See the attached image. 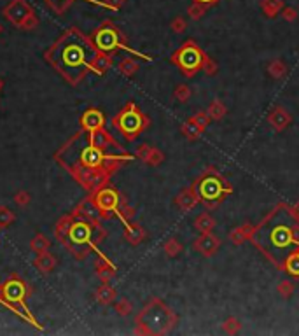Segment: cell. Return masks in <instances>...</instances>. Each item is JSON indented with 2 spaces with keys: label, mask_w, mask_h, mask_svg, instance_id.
<instances>
[{
  "label": "cell",
  "mask_w": 299,
  "mask_h": 336,
  "mask_svg": "<svg viewBox=\"0 0 299 336\" xmlns=\"http://www.w3.org/2000/svg\"><path fill=\"white\" fill-rule=\"evenodd\" d=\"M119 70L123 72V74H126V76H131L133 72L137 70V63L133 62L131 58H125V60H123V62H121Z\"/></svg>",
  "instance_id": "cell-18"
},
{
  "label": "cell",
  "mask_w": 299,
  "mask_h": 336,
  "mask_svg": "<svg viewBox=\"0 0 299 336\" xmlns=\"http://www.w3.org/2000/svg\"><path fill=\"white\" fill-rule=\"evenodd\" d=\"M277 263H283L299 247V228L289 210H278L256 233L254 240Z\"/></svg>",
  "instance_id": "cell-2"
},
{
  "label": "cell",
  "mask_w": 299,
  "mask_h": 336,
  "mask_svg": "<svg viewBox=\"0 0 299 336\" xmlns=\"http://www.w3.org/2000/svg\"><path fill=\"white\" fill-rule=\"evenodd\" d=\"M114 298H116V291L108 286V284H104V286L96 291V299L102 305H108L110 301H114Z\"/></svg>",
  "instance_id": "cell-14"
},
{
  "label": "cell",
  "mask_w": 299,
  "mask_h": 336,
  "mask_svg": "<svg viewBox=\"0 0 299 336\" xmlns=\"http://www.w3.org/2000/svg\"><path fill=\"white\" fill-rule=\"evenodd\" d=\"M56 14H63L66 9L74 4V0H44Z\"/></svg>",
  "instance_id": "cell-15"
},
{
  "label": "cell",
  "mask_w": 299,
  "mask_h": 336,
  "mask_svg": "<svg viewBox=\"0 0 299 336\" xmlns=\"http://www.w3.org/2000/svg\"><path fill=\"white\" fill-rule=\"evenodd\" d=\"M0 301H2V296H0Z\"/></svg>",
  "instance_id": "cell-30"
},
{
  "label": "cell",
  "mask_w": 299,
  "mask_h": 336,
  "mask_svg": "<svg viewBox=\"0 0 299 336\" xmlns=\"http://www.w3.org/2000/svg\"><path fill=\"white\" fill-rule=\"evenodd\" d=\"M28 293H30V289L26 287L25 282L20 280L18 277H13V278H9L4 286L0 287V296H2V301L0 303H4L9 310H13L14 314H18L23 320L33 324L35 328H39L37 320L30 315L28 308H26V305H25V298L28 296Z\"/></svg>",
  "instance_id": "cell-3"
},
{
  "label": "cell",
  "mask_w": 299,
  "mask_h": 336,
  "mask_svg": "<svg viewBox=\"0 0 299 336\" xmlns=\"http://www.w3.org/2000/svg\"><path fill=\"white\" fill-rule=\"evenodd\" d=\"M189 13H191L192 18H199V16H201V13H203V7H201V4H198V2H196V4L191 7V11H189Z\"/></svg>",
  "instance_id": "cell-22"
},
{
  "label": "cell",
  "mask_w": 299,
  "mask_h": 336,
  "mask_svg": "<svg viewBox=\"0 0 299 336\" xmlns=\"http://www.w3.org/2000/svg\"><path fill=\"white\" fill-rule=\"evenodd\" d=\"M123 4H125V0H105V5L110 9H119Z\"/></svg>",
  "instance_id": "cell-23"
},
{
  "label": "cell",
  "mask_w": 299,
  "mask_h": 336,
  "mask_svg": "<svg viewBox=\"0 0 299 336\" xmlns=\"http://www.w3.org/2000/svg\"><path fill=\"white\" fill-rule=\"evenodd\" d=\"M177 62L182 65L184 68H196L201 63V55H199V51L196 49L194 46H184L182 49L177 53Z\"/></svg>",
  "instance_id": "cell-9"
},
{
  "label": "cell",
  "mask_w": 299,
  "mask_h": 336,
  "mask_svg": "<svg viewBox=\"0 0 299 336\" xmlns=\"http://www.w3.org/2000/svg\"><path fill=\"white\" fill-rule=\"evenodd\" d=\"M110 65H112V58L108 56V53H98V55L93 58L91 65H89V70L102 76V74H105V72L110 68Z\"/></svg>",
  "instance_id": "cell-12"
},
{
  "label": "cell",
  "mask_w": 299,
  "mask_h": 336,
  "mask_svg": "<svg viewBox=\"0 0 299 336\" xmlns=\"http://www.w3.org/2000/svg\"><path fill=\"white\" fill-rule=\"evenodd\" d=\"M30 247L35 254H42V252H47L51 247V242L47 240L46 235H35L33 240L30 242Z\"/></svg>",
  "instance_id": "cell-13"
},
{
  "label": "cell",
  "mask_w": 299,
  "mask_h": 336,
  "mask_svg": "<svg viewBox=\"0 0 299 336\" xmlns=\"http://www.w3.org/2000/svg\"><path fill=\"white\" fill-rule=\"evenodd\" d=\"M93 233H95V223L77 219V215H75V219L70 224V230H68L62 244L74 254L75 259H83L87 256V251L91 247Z\"/></svg>",
  "instance_id": "cell-4"
},
{
  "label": "cell",
  "mask_w": 299,
  "mask_h": 336,
  "mask_svg": "<svg viewBox=\"0 0 299 336\" xmlns=\"http://www.w3.org/2000/svg\"><path fill=\"white\" fill-rule=\"evenodd\" d=\"M33 265L37 266L39 272L49 273L56 268L58 261H56V257H54L53 254H49V251H47V252H42V254H37V257L33 261Z\"/></svg>",
  "instance_id": "cell-11"
},
{
  "label": "cell",
  "mask_w": 299,
  "mask_h": 336,
  "mask_svg": "<svg viewBox=\"0 0 299 336\" xmlns=\"http://www.w3.org/2000/svg\"><path fill=\"white\" fill-rule=\"evenodd\" d=\"M285 268L291 273L299 275V254H292V256L285 261Z\"/></svg>",
  "instance_id": "cell-19"
},
{
  "label": "cell",
  "mask_w": 299,
  "mask_h": 336,
  "mask_svg": "<svg viewBox=\"0 0 299 336\" xmlns=\"http://www.w3.org/2000/svg\"><path fill=\"white\" fill-rule=\"evenodd\" d=\"M117 312H119L121 315H126L129 312V305L126 301H121V303H117Z\"/></svg>",
  "instance_id": "cell-24"
},
{
  "label": "cell",
  "mask_w": 299,
  "mask_h": 336,
  "mask_svg": "<svg viewBox=\"0 0 299 336\" xmlns=\"http://www.w3.org/2000/svg\"><path fill=\"white\" fill-rule=\"evenodd\" d=\"M14 203L20 207H26L30 203V193H26V191H18V193L14 194Z\"/></svg>",
  "instance_id": "cell-20"
},
{
  "label": "cell",
  "mask_w": 299,
  "mask_h": 336,
  "mask_svg": "<svg viewBox=\"0 0 299 336\" xmlns=\"http://www.w3.org/2000/svg\"><path fill=\"white\" fill-rule=\"evenodd\" d=\"M33 14H35V11H33V7L26 2V0H11V2L2 9V16H4L11 25L16 26V28H21V26L26 23V20H30Z\"/></svg>",
  "instance_id": "cell-7"
},
{
  "label": "cell",
  "mask_w": 299,
  "mask_h": 336,
  "mask_svg": "<svg viewBox=\"0 0 299 336\" xmlns=\"http://www.w3.org/2000/svg\"><path fill=\"white\" fill-rule=\"evenodd\" d=\"M100 51L96 49L91 39H87L75 26H72L63 35H60L58 41L51 44L49 49L44 53V58L72 86H75L86 76L93 58Z\"/></svg>",
  "instance_id": "cell-1"
},
{
  "label": "cell",
  "mask_w": 299,
  "mask_h": 336,
  "mask_svg": "<svg viewBox=\"0 0 299 336\" xmlns=\"http://www.w3.org/2000/svg\"><path fill=\"white\" fill-rule=\"evenodd\" d=\"M283 18H287V20H294L296 11L294 9H285V11H283Z\"/></svg>",
  "instance_id": "cell-26"
},
{
  "label": "cell",
  "mask_w": 299,
  "mask_h": 336,
  "mask_svg": "<svg viewBox=\"0 0 299 336\" xmlns=\"http://www.w3.org/2000/svg\"><path fill=\"white\" fill-rule=\"evenodd\" d=\"M2 86H4V83H2V79H0V89H2Z\"/></svg>",
  "instance_id": "cell-29"
},
{
  "label": "cell",
  "mask_w": 299,
  "mask_h": 336,
  "mask_svg": "<svg viewBox=\"0 0 299 336\" xmlns=\"http://www.w3.org/2000/svg\"><path fill=\"white\" fill-rule=\"evenodd\" d=\"M278 7H280V0H268L264 4V9L268 14H275L278 11Z\"/></svg>",
  "instance_id": "cell-21"
},
{
  "label": "cell",
  "mask_w": 299,
  "mask_h": 336,
  "mask_svg": "<svg viewBox=\"0 0 299 336\" xmlns=\"http://www.w3.org/2000/svg\"><path fill=\"white\" fill-rule=\"evenodd\" d=\"M114 125L119 128L123 135H126L128 139H133L137 133H140L142 126H144V118L133 105H128L123 112L114 119Z\"/></svg>",
  "instance_id": "cell-6"
},
{
  "label": "cell",
  "mask_w": 299,
  "mask_h": 336,
  "mask_svg": "<svg viewBox=\"0 0 299 336\" xmlns=\"http://www.w3.org/2000/svg\"><path fill=\"white\" fill-rule=\"evenodd\" d=\"M198 4H214V2H217V0H196Z\"/></svg>",
  "instance_id": "cell-27"
},
{
  "label": "cell",
  "mask_w": 299,
  "mask_h": 336,
  "mask_svg": "<svg viewBox=\"0 0 299 336\" xmlns=\"http://www.w3.org/2000/svg\"><path fill=\"white\" fill-rule=\"evenodd\" d=\"M171 26H173V28L177 30V32H182V28H184V21L180 20V18H177V20H175L173 23H171Z\"/></svg>",
  "instance_id": "cell-25"
},
{
  "label": "cell",
  "mask_w": 299,
  "mask_h": 336,
  "mask_svg": "<svg viewBox=\"0 0 299 336\" xmlns=\"http://www.w3.org/2000/svg\"><path fill=\"white\" fill-rule=\"evenodd\" d=\"M117 202H119L117 193L114 189H108V188L98 189L95 198H93L95 209L98 210V212H102V214H104V212H114L117 207Z\"/></svg>",
  "instance_id": "cell-8"
},
{
  "label": "cell",
  "mask_w": 299,
  "mask_h": 336,
  "mask_svg": "<svg viewBox=\"0 0 299 336\" xmlns=\"http://www.w3.org/2000/svg\"><path fill=\"white\" fill-rule=\"evenodd\" d=\"M2 32H4V26H2V23H0V35H2Z\"/></svg>",
  "instance_id": "cell-28"
},
{
  "label": "cell",
  "mask_w": 299,
  "mask_h": 336,
  "mask_svg": "<svg viewBox=\"0 0 299 336\" xmlns=\"http://www.w3.org/2000/svg\"><path fill=\"white\" fill-rule=\"evenodd\" d=\"M91 41L100 53H112L114 49H117L119 46H123V44H121L119 32H117L116 26L110 25L108 21L107 23H104V25L96 30L95 34H93Z\"/></svg>",
  "instance_id": "cell-5"
},
{
  "label": "cell",
  "mask_w": 299,
  "mask_h": 336,
  "mask_svg": "<svg viewBox=\"0 0 299 336\" xmlns=\"http://www.w3.org/2000/svg\"><path fill=\"white\" fill-rule=\"evenodd\" d=\"M104 123H105L104 114L96 109H87L86 112L83 114V118H81V126H83V130H86V131L100 130V128H104Z\"/></svg>",
  "instance_id": "cell-10"
},
{
  "label": "cell",
  "mask_w": 299,
  "mask_h": 336,
  "mask_svg": "<svg viewBox=\"0 0 299 336\" xmlns=\"http://www.w3.org/2000/svg\"><path fill=\"white\" fill-rule=\"evenodd\" d=\"M14 219H16V215H14L13 210L7 209V207H0V228L11 226L14 223Z\"/></svg>",
  "instance_id": "cell-17"
},
{
  "label": "cell",
  "mask_w": 299,
  "mask_h": 336,
  "mask_svg": "<svg viewBox=\"0 0 299 336\" xmlns=\"http://www.w3.org/2000/svg\"><path fill=\"white\" fill-rule=\"evenodd\" d=\"M95 268H96V273H98L100 277H102V280L104 282H107L108 280V277H112V273H114V270H112V266L110 265H107L104 259H98L95 263Z\"/></svg>",
  "instance_id": "cell-16"
}]
</instances>
